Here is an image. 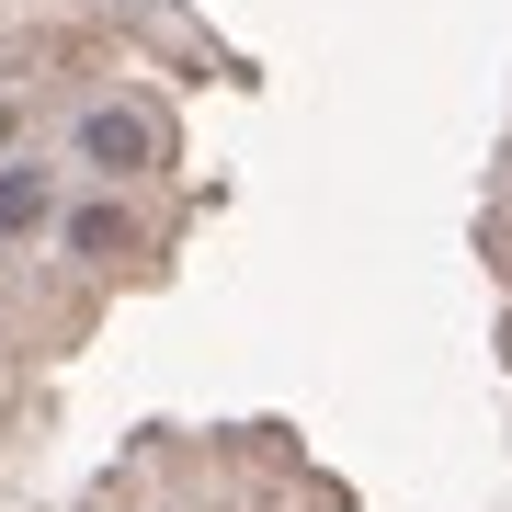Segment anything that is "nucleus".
<instances>
[{
    "instance_id": "1",
    "label": "nucleus",
    "mask_w": 512,
    "mask_h": 512,
    "mask_svg": "<svg viewBox=\"0 0 512 512\" xmlns=\"http://www.w3.org/2000/svg\"><path fill=\"white\" fill-rule=\"evenodd\" d=\"M80 160H92L103 183H126V171H160V126H148L137 103H92V114H80Z\"/></svg>"
},
{
    "instance_id": "2",
    "label": "nucleus",
    "mask_w": 512,
    "mask_h": 512,
    "mask_svg": "<svg viewBox=\"0 0 512 512\" xmlns=\"http://www.w3.org/2000/svg\"><path fill=\"white\" fill-rule=\"evenodd\" d=\"M57 239H69L92 274H114V262H137V251H148V228L126 217V205H69V217H57Z\"/></svg>"
},
{
    "instance_id": "3",
    "label": "nucleus",
    "mask_w": 512,
    "mask_h": 512,
    "mask_svg": "<svg viewBox=\"0 0 512 512\" xmlns=\"http://www.w3.org/2000/svg\"><path fill=\"white\" fill-rule=\"evenodd\" d=\"M35 228H57V183L35 160H12L0 171V239H35Z\"/></svg>"
}]
</instances>
